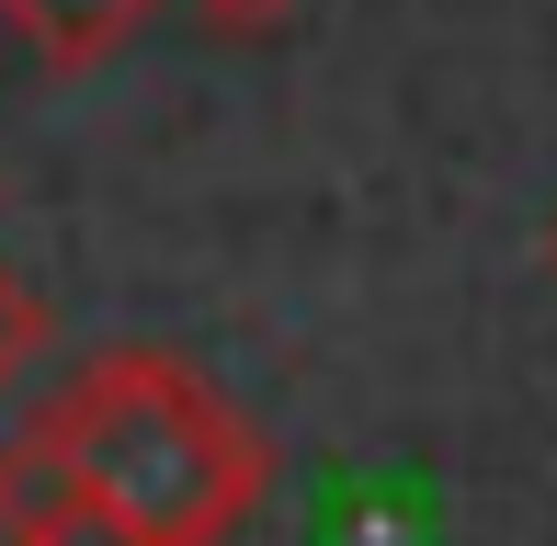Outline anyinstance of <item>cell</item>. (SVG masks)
<instances>
[{
	"instance_id": "6da1fadb",
	"label": "cell",
	"mask_w": 557,
	"mask_h": 546,
	"mask_svg": "<svg viewBox=\"0 0 557 546\" xmlns=\"http://www.w3.org/2000/svg\"><path fill=\"white\" fill-rule=\"evenodd\" d=\"M35 444L114 501L137 535L160 546H227L250 512L273 501V444L194 353L171 342H103L58 376V399L35 410Z\"/></svg>"
},
{
	"instance_id": "7a4b0ae2",
	"label": "cell",
	"mask_w": 557,
	"mask_h": 546,
	"mask_svg": "<svg viewBox=\"0 0 557 546\" xmlns=\"http://www.w3.org/2000/svg\"><path fill=\"white\" fill-rule=\"evenodd\" d=\"M0 546H160V535H137L114 501H91L35 433H12L0 444Z\"/></svg>"
},
{
	"instance_id": "3957f363",
	"label": "cell",
	"mask_w": 557,
	"mask_h": 546,
	"mask_svg": "<svg viewBox=\"0 0 557 546\" xmlns=\"http://www.w3.org/2000/svg\"><path fill=\"white\" fill-rule=\"evenodd\" d=\"M148 12H160V0H0V23H12V35L35 46V69H58V80L125 58V46L148 35Z\"/></svg>"
},
{
	"instance_id": "277c9868",
	"label": "cell",
	"mask_w": 557,
	"mask_h": 546,
	"mask_svg": "<svg viewBox=\"0 0 557 546\" xmlns=\"http://www.w3.org/2000/svg\"><path fill=\"white\" fill-rule=\"evenodd\" d=\"M46 342H58V296H46L23 262H0V399L46 364Z\"/></svg>"
},
{
	"instance_id": "5b68a950",
	"label": "cell",
	"mask_w": 557,
	"mask_h": 546,
	"mask_svg": "<svg viewBox=\"0 0 557 546\" xmlns=\"http://www.w3.org/2000/svg\"><path fill=\"white\" fill-rule=\"evenodd\" d=\"M296 12H308V0H194V23H206V35H227V46H262V35H285Z\"/></svg>"
}]
</instances>
